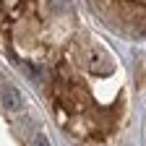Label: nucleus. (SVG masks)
<instances>
[{
  "mask_svg": "<svg viewBox=\"0 0 146 146\" xmlns=\"http://www.w3.org/2000/svg\"><path fill=\"white\" fill-rule=\"evenodd\" d=\"M52 120L78 146H115L131 120V86L120 58L97 31L76 24L36 81Z\"/></svg>",
  "mask_w": 146,
  "mask_h": 146,
  "instance_id": "1",
  "label": "nucleus"
},
{
  "mask_svg": "<svg viewBox=\"0 0 146 146\" xmlns=\"http://www.w3.org/2000/svg\"><path fill=\"white\" fill-rule=\"evenodd\" d=\"M97 21L125 42H146V0H89Z\"/></svg>",
  "mask_w": 146,
  "mask_h": 146,
  "instance_id": "4",
  "label": "nucleus"
},
{
  "mask_svg": "<svg viewBox=\"0 0 146 146\" xmlns=\"http://www.w3.org/2000/svg\"><path fill=\"white\" fill-rule=\"evenodd\" d=\"M76 24L70 0H0V50L39 81Z\"/></svg>",
  "mask_w": 146,
  "mask_h": 146,
  "instance_id": "2",
  "label": "nucleus"
},
{
  "mask_svg": "<svg viewBox=\"0 0 146 146\" xmlns=\"http://www.w3.org/2000/svg\"><path fill=\"white\" fill-rule=\"evenodd\" d=\"M0 146H52L36 107L0 60Z\"/></svg>",
  "mask_w": 146,
  "mask_h": 146,
  "instance_id": "3",
  "label": "nucleus"
}]
</instances>
